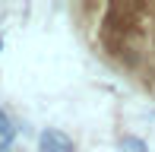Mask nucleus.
<instances>
[{
    "label": "nucleus",
    "instance_id": "obj_1",
    "mask_svg": "<svg viewBox=\"0 0 155 152\" xmlns=\"http://www.w3.org/2000/svg\"><path fill=\"white\" fill-rule=\"evenodd\" d=\"M38 152H76V146H73V140H70L63 130L48 127V130L38 133Z\"/></svg>",
    "mask_w": 155,
    "mask_h": 152
},
{
    "label": "nucleus",
    "instance_id": "obj_2",
    "mask_svg": "<svg viewBox=\"0 0 155 152\" xmlns=\"http://www.w3.org/2000/svg\"><path fill=\"white\" fill-rule=\"evenodd\" d=\"M13 140H16V127H13V121H10V114L0 108V152H6L13 146Z\"/></svg>",
    "mask_w": 155,
    "mask_h": 152
},
{
    "label": "nucleus",
    "instance_id": "obj_3",
    "mask_svg": "<svg viewBox=\"0 0 155 152\" xmlns=\"http://www.w3.org/2000/svg\"><path fill=\"white\" fill-rule=\"evenodd\" d=\"M120 152H149L139 136H120Z\"/></svg>",
    "mask_w": 155,
    "mask_h": 152
},
{
    "label": "nucleus",
    "instance_id": "obj_4",
    "mask_svg": "<svg viewBox=\"0 0 155 152\" xmlns=\"http://www.w3.org/2000/svg\"><path fill=\"white\" fill-rule=\"evenodd\" d=\"M0 51H3V38H0Z\"/></svg>",
    "mask_w": 155,
    "mask_h": 152
},
{
    "label": "nucleus",
    "instance_id": "obj_5",
    "mask_svg": "<svg viewBox=\"0 0 155 152\" xmlns=\"http://www.w3.org/2000/svg\"><path fill=\"white\" fill-rule=\"evenodd\" d=\"M152 60H155V51H152Z\"/></svg>",
    "mask_w": 155,
    "mask_h": 152
}]
</instances>
